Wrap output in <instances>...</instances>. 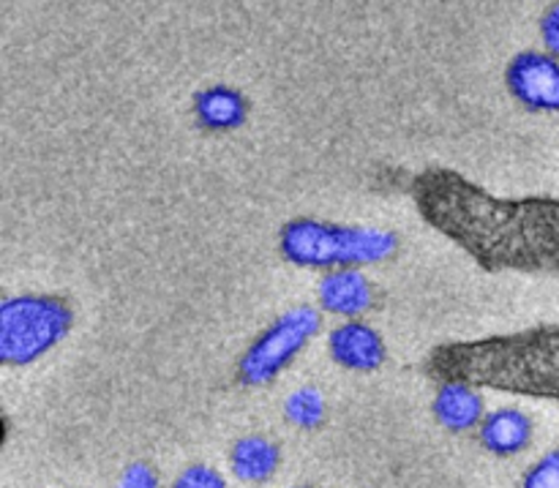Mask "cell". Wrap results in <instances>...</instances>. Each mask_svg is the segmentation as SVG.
Instances as JSON below:
<instances>
[{
  "mask_svg": "<svg viewBox=\"0 0 559 488\" xmlns=\"http://www.w3.org/2000/svg\"><path fill=\"white\" fill-rule=\"evenodd\" d=\"M173 488H227V480L211 464H189L180 469Z\"/></svg>",
  "mask_w": 559,
  "mask_h": 488,
  "instance_id": "9a60e30c",
  "label": "cell"
},
{
  "mask_svg": "<svg viewBox=\"0 0 559 488\" xmlns=\"http://www.w3.org/2000/svg\"><path fill=\"white\" fill-rule=\"evenodd\" d=\"M322 314L325 311L309 303L278 314L240 355L235 369L240 385L265 388L276 382L322 331Z\"/></svg>",
  "mask_w": 559,
  "mask_h": 488,
  "instance_id": "277c9868",
  "label": "cell"
},
{
  "mask_svg": "<svg viewBox=\"0 0 559 488\" xmlns=\"http://www.w3.org/2000/svg\"><path fill=\"white\" fill-rule=\"evenodd\" d=\"M328 353L336 366L358 374H369L385 366L388 347L377 328L360 320H344L328 333Z\"/></svg>",
  "mask_w": 559,
  "mask_h": 488,
  "instance_id": "52a82bcc",
  "label": "cell"
},
{
  "mask_svg": "<svg viewBox=\"0 0 559 488\" xmlns=\"http://www.w3.org/2000/svg\"><path fill=\"white\" fill-rule=\"evenodd\" d=\"M540 36H544L546 52L559 58V0L546 9L544 20H540Z\"/></svg>",
  "mask_w": 559,
  "mask_h": 488,
  "instance_id": "e0dca14e",
  "label": "cell"
},
{
  "mask_svg": "<svg viewBox=\"0 0 559 488\" xmlns=\"http://www.w3.org/2000/svg\"><path fill=\"white\" fill-rule=\"evenodd\" d=\"M249 115V102L240 91L227 85L205 87L194 96V120L202 131L211 134H227L240 129Z\"/></svg>",
  "mask_w": 559,
  "mask_h": 488,
  "instance_id": "8fae6325",
  "label": "cell"
},
{
  "mask_svg": "<svg viewBox=\"0 0 559 488\" xmlns=\"http://www.w3.org/2000/svg\"><path fill=\"white\" fill-rule=\"evenodd\" d=\"M74 328V306L63 295L22 293L0 300V364L22 369L47 358Z\"/></svg>",
  "mask_w": 559,
  "mask_h": 488,
  "instance_id": "3957f363",
  "label": "cell"
},
{
  "mask_svg": "<svg viewBox=\"0 0 559 488\" xmlns=\"http://www.w3.org/2000/svg\"><path fill=\"white\" fill-rule=\"evenodd\" d=\"M289 488H314V486H289Z\"/></svg>",
  "mask_w": 559,
  "mask_h": 488,
  "instance_id": "ac0fdd59",
  "label": "cell"
},
{
  "mask_svg": "<svg viewBox=\"0 0 559 488\" xmlns=\"http://www.w3.org/2000/svg\"><path fill=\"white\" fill-rule=\"evenodd\" d=\"M497 380L506 393L559 402V325L508 333L497 353Z\"/></svg>",
  "mask_w": 559,
  "mask_h": 488,
  "instance_id": "5b68a950",
  "label": "cell"
},
{
  "mask_svg": "<svg viewBox=\"0 0 559 488\" xmlns=\"http://www.w3.org/2000/svg\"><path fill=\"white\" fill-rule=\"evenodd\" d=\"M284 418L295 426V429L314 431L325 424L328 404L317 388H298L284 402Z\"/></svg>",
  "mask_w": 559,
  "mask_h": 488,
  "instance_id": "4fadbf2b",
  "label": "cell"
},
{
  "mask_svg": "<svg viewBox=\"0 0 559 488\" xmlns=\"http://www.w3.org/2000/svg\"><path fill=\"white\" fill-rule=\"evenodd\" d=\"M399 251V235L369 224H336L322 218H289L278 229V254L287 265L304 271L382 265Z\"/></svg>",
  "mask_w": 559,
  "mask_h": 488,
  "instance_id": "7a4b0ae2",
  "label": "cell"
},
{
  "mask_svg": "<svg viewBox=\"0 0 559 488\" xmlns=\"http://www.w3.org/2000/svg\"><path fill=\"white\" fill-rule=\"evenodd\" d=\"M484 388L464 380H440L431 402V415L437 424L451 435H467V431L480 429L486 418Z\"/></svg>",
  "mask_w": 559,
  "mask_h": 488,
  "instance_id": "9c48e42d",
  "label": "cell"
},
{
  "mask_svg": "<svg viewBox=\"0 0 559 488\" xmlns=\"http://www.w3.org/2000/svg\"><path fill=\"white\" fill-rule=\"evenodd\" d=\"M508 93L530 112H559V58L540 49L513 55L506 69Z\"/></svg>",
  "mask_w": 559,
  "mask_h": 488,
  "instance_id": "8992f818",
  "label": "cell"
},
{
  "mask_svg": "<svg viewBox=\"0 0 559 488\" xmlns=\"http://www.w3.org/2000/svg\"><path fill=\"white\" fill-rule=\"evenodd\" d=\"M118 488H162V478L147 462H134L120 473Z\"/></svg>",
  "mask_w": 559,
  "mask_h": 488,
  "instance_id": "2e32d148",
  "label": "cell"
},
{
  "mask_svg": "<svg viewBox=\"0 0 559 488\" xmlns=\"http://www.w3.org/2000/svg\"><path fill=\"white\" fill-rule=\"evenodd\" d=\"M282 467V448L262 435L240 437L229 451V469L246 486H262L273 480Z\"/></svg>",
  "mask_w": 559,
  "mask_h": 488,
  "instance_id": "7c38bea8",
  "label": "cell"
},
{
  "mask_svg": "<svg viewBox=\"0 0 559 488\" xmlns=\"http://www.w3.org/2000/svg\"><path fill=\"white\" fill-rule=\"evenodd\" d=\"M415 211L486 273H559V200L497 197L429 167L409 183Z\"/></svg>",
  "mask_w": 559,
  "mask_h": 488,
  "instance_id": "6da1fadb",
  "label": "cell"
},
{
  "mask_svg": "<svg viewBox=\"0 0 559 488\" xmlns=\"http://www.w3.org/2000/svg\"><path fill=\"white\" fill-rule=\"evenodd\" d=\"M317 300L325 314L342 320H360L374 303V284L364 267H342V271L322 273L317 284Z\"/></svg>",
  "mask_w": 559,
  "mask_h": 488,
  "instance_id": "ba28073f",
  "label": "cell"
},
{
  "mask_svg": "<svg viewBox=\"0 0 559 488\" xmlns=\"http://www.w3.org/2000/svg\"><path fill=\"white\" fill-rule=\"evenodd\" d=\"M519 488H559V448L540 456L533 467L524 473Z\"/></svg>",
  "mask_w": 559,
  "mask_h": 488,
  "instance_id": "5bb4252c",
  "label": "cell"
},
{
  "mask_svg": "<svg viewBox=\"0 0 559 488\" xmlns=\"http://www.w3.org/2000/svg\"><path fill=\"white\" fill-rule=\"evenodd\" d=\"M480 445L497 459L519 456L530 448L535 435V426L527 413L516 407H500L486 413L484 424L478 429Z\"/></svg>",
  "mask_w": 559,
  "mask_h": 488,
  "instance_id": "30bf717a",
  "label": "cell"
}]
</instances>
